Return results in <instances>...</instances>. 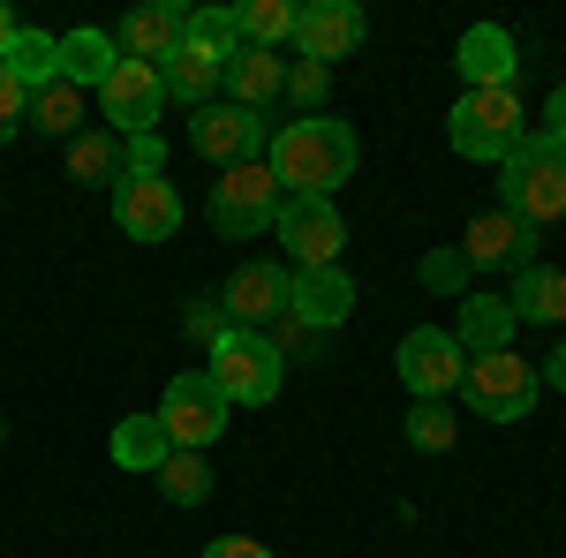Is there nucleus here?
Wrapping results in <instances>:
<instances>
[{"instance_id":"cd10ccee","label":"nucleus","mask_w":566,"mask_h":558,"mask_svg":"<svg viewBox=\"0 0 566 558\" xmlns=\"http://www.w3.org/2000/svg\"><path fill=\"white\" fill-rule=\"evenodd\" d=\"M69 173L76 181H122V136H106V129H84V136H69Z\"/></svg>"},{"instance_id":"e433bc0d","label":"nucleus","mask_w":566,"mask_h":558,"mask_svg":"<svg viewBox=\"0 0 566 558\" xmlns=\"http://www.w3.org/2000/svg\"><path fill=\"white\" fill-rule=\"evenodd\" d=\"M272 325H280V333H272L280 362H287V355H310V347H317V333H310V325H295V317H272Z\"/></svg>"},{"instance_id":"7c9ffc66","label":"nucleus","mask_w":566,"mask_h":558,"mask_svg":"<svg viewBox=\"0 0 566 558\" xmlns=\"http://www.w3.org/2000/svg\"><path fill=\"white\" fill-rule=\"evenodd\" d=\"M453 438H461V423L446 415V400H416V415H408V445H416V453H453Z\"/></svg>"},{"instance_id":"f257e3e1","label":"nucleus","mask_w":566,"mask_h":558,"mask_svg":"<svg viewBox=\"0 0 566 558\" xmlns=\"http://www.w3.org/2000/svg\"><path fill=\"white\" fill-rule=\"evenodd\" d=\"M355 159H363V144L333 114H295V122H280L272 144H264V167L280 181V197H333L355 173Z\"/></svg>"},{"instance_id":"4468645a","label":"nucleus","mask_w":566,"mask_h":558,"mask_svg":"<svg viewBox=\"0 0 566 558\" xmlns=\"http://www.w3.org/2000/svg\"><path fill=\"white\" fill-rule=\"evenodd\" d=\"M287 287H295V272H287V264H242V272L219 287L227 325L258 333V325H272V317H287Z\"/></svg>"},{"instance_id":"ddd939ff","label":"nucleus","mask_w":566,"mask_h":558,"mask_svg":"<svg viewBox=\"0 0 566 558\" xmlns=\"http://www.w3.org/2000/svg\"><path fill=\"white\" fill-rule=\"evenodd\" d=\"M461 257H469V272H528L536 264V227H522L514 212H483L461 234Z\"/></svg>"},{"instance_id":"5701e85b","label":"nucleus","mask_w":566,"mask_h":558,"mask_svg":"<svg viewBox=\"0 0 566 558\" xmlns=\"http://www.w3.org/2000/svg\"><path fill=\"white\" fill-rule=\"evenodd\" d=\"M106 453H114L122 468H151V475H159V461L175 453V438H167V423H159V415H122V423H114V438H106Z\"/></svg>"},{"instance_id":"9b49d317","label":"nucleus","mask_w":566,"mask_h":558,"mask_svg":"<svg viewBox=\"0 0 566 558\" xmlns=\"http://www.w3.org/2000/svg\"><path fill=\"white\" fill-rule=\"evenodd\" d=\"M98 98H106L114 136H151L159 114H167V84H159V69H144V61H122V69L98 84Z\"/></svg>"},{"instance_id":"aec40b11","label":"nucleus","mask_w":566,"mask_h":558,"mask_svg":"<svg viewBox=\"0 0 566 558\" xmlns=\"http://www.w3.org/2000/svg\"><path fill=\"white\" fill-rule=\"evenodd\" d=\"M506 309H514V325H566V272L559 264H528V272H514Z\"/></svg>"},{"instance_id":"4c0bfd02","label":"nucleus","mask_w":566,"mask_h":558,"mask_svg":"<svg viewBox=\"0 0 566 558\" xmlns=\"http://www.w3.org/2000/svg\"><path fill=\"white\" fill-rule=\"evenodd\" d=\"M205 558H272V551L250 544V536H219V544H205Z\"/></svg>"},{"instance_id":"412c9836","label":"nucleus","mask_w":566,"mask_h":558,"mask_svg":"<svg viewBox=\"0 0 566 558\" xmlns=\"http://www.w3.org/2000/svg\"><path fill=\"white\" fill-rule=\"evenodd\" d=\"M227 91H234L242 114H264V106L287 91V61H280V53H258V45H242V53L227 61Z\"/></svg>"},{"instance_id":"c85d7f7f","label":"nucleus","mask_w":566,"mask_h":558,"mask_svg":"<svg viewBox=\"0 0 566 558\" xmlns=\"http://www.w3.org/2000/svg\"><path fill=\"white\" fill-rule=\"evenodd\" d=\"M159 491H167L175 506H205V498H212V468H205V453H167V461H159Z\"/></svg>"},{"instance_id":"a878e982","label":"nucleus","mask_w":566,"mask_h":558,"mask_svg":"<svg viewBox=\"0 0 566 558\" xmlns=\"http://www.w3.org/2000/svg\"><path fill=\"white\" fill-rule=\"evenodd\" d=\"M295 15L303 8H287V0H242L234 8V31H242V45H258V53H280V45L295 39Z\"/></svg>"},{"instance_id":"6e6552de","label":"nucleus","mask_w":566,"mask_h":558,"mask_svg":"<svg viewBox=\"0 0 566 558\" xmlns=\"http://www.w3.org/2000/svg\"><path fill=\"white\" fill-rule=\"evenodd\" d=\"M159 423L175 438V453H205L227 430V400H219V386L205 370H181L175 386H167V400H159Z\"/></svg>"},{"instance_id":"9d476101","label":"nucleus","mask_w":566,"mask_h":558,"mask_svg":"<svg viewBox=\"0 0 566 558\" xmlns=\"http://www.w3.org/2000/svg\"><path fill=\"white\" fill-rule=\"evenodd\" d=\"M461 370H469V355H461L453 333H438V325H416L400 340V386L416 392V400H446V392L461 386Z\"/></svg>"},{"instance_id":"2eb2a0df","label":"nucleus","mask_w":566,"mask_h":558,"mask_svg":"<svg viewBox=\"0 0 566 558\" xmlns=\"http://www.w3.org/2000/svg\"><path fill=\"white\" fill-rule=\"evenodd\" d=\"M295 45H303V61H317V69L348 61L355 45H363V8L355 0H310L303 15H295Z\"/></svg>"},{"instance_id":"393cba45","label":"nucleus","mask_w":566,"mask_h":558,"mask_svg":"<svg viewBox=\"0 0 566 558\" xmlns=\"http://www.w3.org/2000/svg\"><path fill=\"white\" fill-rule=\"evenodd\" d=\"M0 69H8L23 91H45L53 76H61V39H53V31H15V45L0 53Z\"/></svg>"},{"instance_id":"72a5a7b5","label":"nucleus","mask_w":566,"mask_h":558,"mask_svg":"<svg viewBox=\"0 0 566 558\" xmlns=\"http://www.w3.org/2000/svg\"><path fill=\"white\" fill-rule=\"evenodd\" d=\"M325 91H333V69H317V61H295V69H287V98H295V114H317V98H325Z\"/></svg>"},{"instance_id":"ea45409f","label":"nucleus","mask_w":566,"mask_h":558,"mask_svg":"<svg viewBox=\"0 0 566 558\" xmlns=\"http://www.w3.org/2000/svg\"><path fill=\"white\" fill-rule=\"evenodd\" d=\"M544 136H559V144H566V84L552 91V106H544Z\"/></svg>"},{"instance_id":"bb28decb","label":"nucleus","mask_w":566,"mask_h":558,"mask_svg":"<svg viewBox=\"0 0 566 558\" xmlns=\"http://www.w3.org/2000/svg\"><path fill=\"white\" fill-rule=\"evenodd\" d=\"M31 129H45V136H84V91L76 84H53L45 91H31Z\"/></svg>"},{"instance_id":"79ce46f5","label":"nucleus","mask_w":566,"mask_h":558,"mask_svg":"<svg viewBox=\"0 0 566 558\" xmlns=\"http://www.w3.org/2000/svg\"><path fill=\"white\" fill-rule=\"evenodd\" d=\"M0 430H8V423H0Z\"/></svg>"},{"instance_id":"dca6fc26","label":"nucleus","mask_w":566,"mask_h":558,"mask_svg":"<svg viewBox=\"0 0 566 558\" xmlns=\"http://www.w3.org/2000/svg\"><path fill=\"white\" fill-rule=\"evenodd\" d=\"M181 39H189V8H181V0H144L136 15H122L114 53H129V61H144V69H159Z\"/></svg>"},{"instance_id":"1a4fd4ad","label":"nucleus","mask_w":566,"mask_h":558,"mask_svg":"<svg viewBox=\"0 0 566 558\" xmlns=\"http://www.w3.org/2000/svg\"><path fill=\"white\" fill-rule=\"evenodd\" d=\"M114 219L129 242H175L181 234V197L167 173H122L114 181Z\"/></svg>"},{"instance_id":"6ab92c4d","label":"nucleus","mask_w":566,"mask_h":558,"mask_svg":"<svg viewBox=\"0 0 566 558\" xmlns=\"http://www.w3.org/2000/svg\"><path fill=\"white\" fill-rule=\"evenodd\" d=\"M453 340H461L469 362H476V355H506V340H514V309H506V295H461Z\"/></svg>"},{"instance_id":"473e14b6","label":"nucleus","mask_w":566,"mask_h":558,"mask_svg":"<svg viewBox=\"0 0 566 558\" xmlns=\"http://www.w3.org/2000/svg\"><path fill=\"white\" fill-rule=\"evenodd\" d=\"M423 287H438V295H469V257H461V250H431V257H423Z\"/></svg>"},{"instance_id":"c756f323","label":"nucleus","mask_w":566,"mask_h":558,"mask_svg":"<svg viewBox=\"0 0 566 558\" xmlns=\"http://www.w3.org/2000/svg\"><path fill=\"white\" fill-rule=\"evenodd\" d=\"M189 45H197V53H212V61H234V53H242L234 8H189Z\"/></svg>"},{"instance_id":"2f4dec72","label":"nucleus","mask_w":566,"mask_h":558,"mask_svg":"<svg viewBox=\"0 0 566 558\" xmlns=\"http://www.w3.org/2000/svg\"><path fill=\"white\" fill-rule=\"evenodd\" d=\"M181 333H189V340L212 355V347L227 340V333H234V325H227V302H219V295H197L189 309H181Z\"/></svg>"},{"instance_id":"0eeeda50","label":"nucleus","mask_w":566,"mask_h":558,"mask_svg":"<svg viewBox=\"0 0 566 558\" xmlns=\"http://www.w3.org/2000/svg\"><path fill=\"white\" fill-rule=\"evenodd\" d=\"M280 242H287V257L303 264V272H325V264H340L348 250V219L333 212V197H280Z\"/></svg>"},{"instance_id":"39448f33","label":"nucleus","mask_w":566,"mask_h":558,"mask_svg":"<svg viewBox=\"0 0 566 558\" xmlns=\"http://www.w3.org/2000/svg\"><path fill=\"white\" fill-rule=\"evenodd\" d=\"M280 370H287L280 347L264 340V333H242V325H234V333L212 347V370H205V378L219 386L227 408H234V400H242V408H264V400L280 392Z\"/></svg>"},{"instance_id":"f3484780","label":"nucleus","mask_w":566,"mask_h":558,"mask_svg":"<svg viewBox=\"0 0 566 558\" xmlns=\"http://www.w3.org/2000/svg\"><path fill=\"white\" fill-rule=\"evenodd\" d=\"M355 309V280L340 264H325V272H295V287H287V317L310 325V333H333V325H348Z\"/></svg>"},{"instance_id":"c9c22d12","label":"nucleus","mask_w":566,"mask_h":558,"mask_svg":"<svg viewBox=\"0 0 566 558\" xmlns=\"http://www.w3.org/2000/svg\"><path fill=\"white\" fill-rule=\"evenodd\" d=\"M167 167V144H159V136H129V167L122 173H159Z\"/></svg>"},{"instance_id":"58836bf2","label":"nucleus","mask_w":566,"mask_h":558,"mask_svg":"<svg viewBox=\"0 0 566 558\" xmlns=\"http://www.w3.org/2000/svg\"><path fill=\"white\" fill-rule=\"evenodd\" d=\"M536 386L566 392V347H552V355H544V370H536Z\"/></svg>"},{"instance_id":"4be33fe9","label":"nucleus","mask_w":566,"mask_h":558,"mask_svg":"<svg viewBox=\"0 0 566 558\" xmlns=\"http://www.w3.org/2000/svg\"><path fill=\"white\" fill-rule=\"evenodd\" d=\"M159 84H167V98H181V106H212V91L227 84V61H212V53H197V45L181 39L167 61H159Z\"/></svg>"},{"instance_id":"f704fd0d","label":"nucleus","mask_w":566,"mask_h":558,"mask_svg":"<svg viewBox=\"0 0 566 558\" xmlns=\"http://www.w3.org/2000/svg\"><path fill=\"white\" fill-rule=\"evenodd\" d=\"M23 122H31V91H23L15 76H8V69H0V144L23 129Z\"/></svg>"},{"instance_id":"a211bd4d","label":"nucleus","mask_w":566,"mask_h":558,"mask_svg":"<svg viewBox=\"0 0 566 558\" xmlns=\"http://www.w3.org/2000/svg\"><path fill=\"white\" fill-rule=\"evenodd\" d=\"M453 69L469 76V91H499V84H514L522 53H514V39H506L499 23H469L461 45H453Z\"/></svg>"},{"instance_id":"f8f14e48","label":"nucleus","mask_w":566,"mask_h":558,"mask_svg":"<svg viewBox=\"0 0 566 558\" xmlns=\"http://www.w3.org/2000/svg\"><path fill=\"white\" fill-rule=\"evenodd\" d=\"M189 144H197L205 159H219V167H242V159H264L272 129H264V114H242V106L227 98V106H197Z\"/></svg>"},{"instance_id":"f03ea898","label":"nucleus","mask_w":566,"mask_h":558,"mask_svg":"<svg viewBox=\"0 0 566 558\" xmlns=\"http://www.w3.org/2000/svg\"><path fill=\"white\" fill-rule=\"evenodd\" d=\"M499 212H514L522 227H544V219L566 212V144L544 129H528L506 159H499Z\"/></svg>"},{"instance_id":"20e7f679","label":"nucleus","mask_w":566,"mask_h":558,"mask_svg":"<svg viewBox=\"0 0 566 558\" xmlns=\"http://www.w3.org/2000/svg\"><path fill=\"white\" fill-rule=\"evenodd\" d=\"M205 219H212L219 242H250V234H264V227L280 219V181H272V167H264V159L227 167V173L212 181V204H205Z\"/></svg>"},{"instance_id":"a19ab883","label":"nucleus","mask_w":566,"mask_h":558,"mask_svg":"<svg viewBox=\"0 0 566 558\" xmlns=\"http://www.w3.org/2000/svg\"><path fill=\"white\" fill-rule=\"evenodd\" d=\"M15 31H23V23H15V8H8V0H0V53H8V45H15Z\"/></svg>"},{"instance_id":"7ed1b4c3","label":"nucleus","mask_w":566,"mask_h":558,"mask_svg":"<svg viewBox=\"0 0 566 558\" xmlns=\"http://www.w3.org/2000/svg\"><path fill=\"white\" fill-rule=\"evenodd\" d=\"M528 136V114H522V91L499 84V91H461V106L446 114V144L461 151V159H506L514 144Z\"/></svg>"},{"instance_id":"b1692460","label":"nucleus","mask_w":566,"mask_h":558,"mask_svg":"<svg viewBox=\"0 0 566 558\" xmlns=\"http://www.w3.org/2000/svg\"><path fill=\"white\" fill-rule=\"evenodd\" d=\"M114 69H122V53H114V39H106V31H69V39H61V84H106V76H114Z\"/></svg>"},{"instance_id":"423d86ee","label":"nucleus","mask_w":566,"mask_h":558,"mask_svg":"<svg viewBox=\"0 0 566 558\" xmlns=\"http://www.w3.org/2000/svg\"><path fill=\"white\" fill-rule=\"evenodd\" d=\"M461 392H469V408H476L483 423H522L544 386H536V362H522V355L506 347V355H476V362L461 370Z\"/></svg>"}]
</instances>
